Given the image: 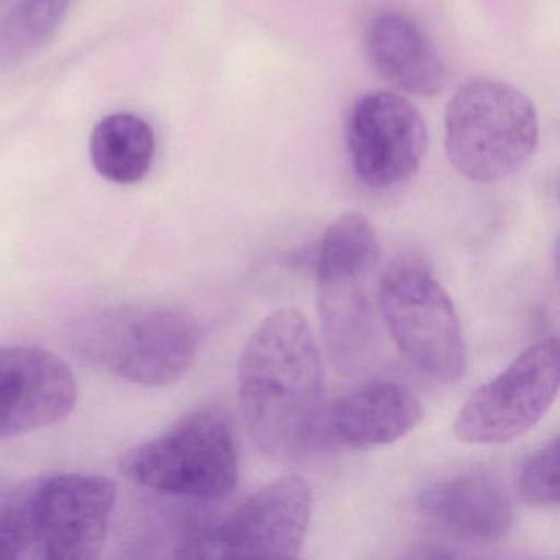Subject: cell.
<instances>
[{"label":"cell","instance_id":"cell-1","mask_svg":"<svg viewBox=\"0 0 560 560\" xmlns=\"http://www.w3.org/2000/svg\"><path fill=\"white\" fill-rule=\"evenodd\" d=\"M242 418L264 454H296L324 408L323 355L303 314L280 310L261 320L237 366Z\"/></svg>","mask_w":560,"mask_h":560},{"label":"cell","instance_id":"cell-2","mask_svg":"<svg viewBox=\"0 0 560 560\" xmlns=\"http://www.w3.org/2000/svg\"><path fill=\"white\" fill-rule=\"evenodd\" d=\"M68 339L91 369L136 385L166 386L191 369L201 334L185 311L122 304L80 317Z\"/></svg>","mask_w":560,"mask_h":560},{"label":"cell","instance_id":"cell-3","mask_svg":"<svg viewBox=\"0 0 560 560\" xmlns=\"http://www.w3.org/2000/svg\"><path fill=\"white\" fill-rule=\"evenodd\" d=\"M378 260V235L359 212L339 215L317 247L320 334L330 362L343 373L362 369L375 350L373 273Z\"/></svg>","mask_w":560,"mask_h":560},{"label":"cell","instance_id":"cell-4","mask_svg":"<svg viewBox=\"0 0 560 560\" xmlns=\"http://www.w3.org/2000/svg\"><path fill=\"white\" fill-rule=\"evenodd\" d=\"M539 143L533 101L513 84L475 78L458 88L445 113V149L452 166L475 183L520 172Z\"/></svg>","mask_w":560,"mask_h":560},{"label":"cell","instance_id":"cell-5","mask_svg":"<svg viewBox=\"0 0 560 560\" xmlns=\"http://www.w3.org/2000/svg\"><path fill=\"white\" fill-rule=\"evenodd\" d=\"M122 471L139 487L198 501L225 500L238 483L237 445L228 418L198 409L122 458Z\"/></svg>","mask_w":560,"mask_h":560},{"label":"cell","instance_id":"cell-6","mask_svg":"<svg viewBox=\"0 0 560 560\" xmlns=\"http://www.w3.org/2000/svg\"><path fill=\"white\" fill-rule=\"evenodd\" d=\"M376 304L396 346L416 369L441 383L464 376L467 346L460 319L424 261H393L380 278Z\"/></svg>","mask_w":560,"mask_h":560},{"label":"cell","instance_id":"cell-7","mask_svg":"<svg viewBox=\"0 0 560 560\" xmlns=\"http://www.w3.org/2000/svg\"><path fill=\"white\" fill-rule=\"evenodd\" d=\"M313 493L300 475H284L238 504L221 523L189 534L183 559H294L303 549Z\"/></svg>","mask_w":560,"mask_h":560},{"label":"cell","instance_id":"cell-8","mask_svg":"<svg viewBox=\"0 0 560 560\" xmlns=\"http://www.w3.org/2000/svg\"><path fill=\"white\" fill-rule=\"evenodd\" d=\"M559 380L556 337L533 343L500 375L471 393L455 418V438L474 445L506 444L521 438L556 401Z\"/></svg>","mask_w":560,"mask_h":560},{"label":"cell","instance_id":"cell-9","mask_svg":"<svg viewBox=\"0 0 560 560\" xmlns=\"http://www.w3.org/2000/svg\"><path fill=\"white\" fill-rule=\"evenodd\" d=\"M117 491L109 478L61 474L48 478L24 498L35 557L91 560L107 539Z\"/></svg>","mask_w":560,"mask_h":560},{"label":"cell","instance_id":"cell-10","mask_svg":"<svg viewBox=\"0 0 560 560\" xmlns=\"http://www.w3.org/2000/svg\"><path fill=\"white\" fill-rule=\"evenodd\" d=\"M347 152L357 178L373 189L409 182L428 152V127L401 94L376 91L360 97L346 127Z\"/></svg>","mask_w":560,"mask_h":560},{"label":"cell","instance_id":"cell-11","mask_svg":"<svg viewBox=\"0 0 560 560\" xmlns=\"http://www.w3.org/2000/svg\"><path fill=\"white\" fill-rule=\"evenodd\" d=\"M77 401V380L60 357L34 347H0V439L58 424Z\"/></svg>","mask_w":560,"mask_h":560},{"label":"cell","instance_id":"cell-12","mask_svg":"<svg viewBox=\"0 0 560 560\" xmlns=\"http://www.w3.org/2000/svg\"><path fill=\"white\" fill-rule=\"evenodd\" d=\"M419 511L435 529L475 546H490L513 526V503L504 485L485 471L435 481L421 491Z\"/></svg>","mask_w":560,"mask_h":560},{"label":"cell","instance_id":"cell-13","mask_svg":"<svg viewBox=\"0 0 560 560\" xmlns=\"http://www.w3.org/2000/svg\"><path fill=\"white\" fill-rule=\"evenodd\" d=\"M365 50L373 70L399 93L431 97L444 90V61L409 15L399 11L376 15L366 31Z\"/></svg>","mask_w":560,"mask_h":560},{"label":"cell","instance_id":"cell-14","mask_svg":"<svg viewBox=\"0 0 560 560\" xmlns=\"http://www.w3.org/2000/svg\"><path fill=\"white\" fill-rule=\"evenodd\" d=\"M422 418L424 409L411 389L393 380H375L337 399L329 422L343 444L369 451L406 438Z\"/></svg>","mask_w":560,"mask_h":560},{"label":"cell","instance_id":"cell-15","mask_svg":"<svg viewBox=\"0 0 560 560\" xmlns=\"http://www.w3.org/2000/svg\"><path fill=\"white\" fill-rule=\"evenodd\" d=\"M90 153L94 168L107 182L136 185L152 168L155 132L136 114H110L94 127Z\"/></svg>","mask_w":560,"mask_h":560},{"label":"cell","instance_id":"cell-16","mask_svg":"<svg viewBox=\"0 0 560 560\" xmlns=\"http://www.w3.org/2000/svg\"><path fill=\"white\" fill-rule=\"evenodd\" d=\"M71 0H22L0 21V71L34 57L67 18Z\"/></svg>","mask_w":560,"mask_h":560},{"label":"cell","instance_id":"cell-17","mask_svg":"<svg viewBox=\"0 0 560 560\" xmlns=\"http://www.w3.org/2000/svg\"><path fill=\"white\" fill-rule=\"evenodd\" d=\"M517 485L521 497L530 506L559 504V438L550 439L524 462Z\"/></svg>","mask_w":560,"mask_h":560},{"label":"cell","instance_id":"cell-18","mask_svg":"<svg viewBox=\"0 0 560 560\" xmlns=\"http://www.w3.org/2000/svg\"><path fill=\"white\" fill-rule=\"evenodd\" d=\"M35 557L24 500L0 510V560Z\"/></svg>","mask_w":560,"mask_h":560}]
</instances>
